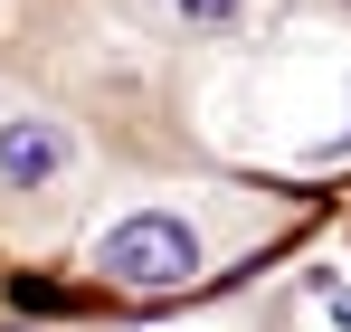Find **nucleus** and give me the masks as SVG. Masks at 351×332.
I'll return each instance as SVG.
<instances>
[{
	"label": "nucleus",
	"mask_w": 351,
	"mask_h": 332,
	"mask_svg": "<svg viewBox=\"0 0 351 332\" xmlns=\"http://www.w3.org/2000/svg\"><path fill=\"white\" fill-rule=\"evenodd\" d=\"M95 266H105L114 285H143V294H152V285H180L190 266H199V237H190L180 219H162V209H143V219H123L114 237L95 247Z\"/></svg>",
	"instance_id": "1"
},
{
	"label": "nucleus",
	"mask_w": 351,
	"mask_h": 332,
	"mask_svg": "<svg viewBox=\"0 0 351 332\" xmlns=\"http://www.w3.org/2000/svg\"><path fill=\"white\" fill-rule=\"evenodd\" d=\"M58 171H66V133L48 114H10V133H0V180L29 200V190H48Z\"/></svg>",
	"instance_id": "2"
},
{
	"label": "nucleus",
	"mask_w": 351,
	"mask_h": 332,
	"mask_svg": "<svg viewBox=\"0 0 351 332\" xmlns=\"http://www.w3.org/2000/svg\"><path fill=\"white\" fill-rule=\"evenodd\" d=\"M180 19H199V29H228V19H237V0H180Z\"/></svg>",
	"instance_id": "3"
}]
</instances>
